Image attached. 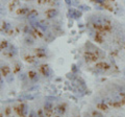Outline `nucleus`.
<instances>
[{"label":"nucleus","instance_id":"19","mask_svg":"<svg viewBox=\"0 0 125 117\" xmlns=\"http://www.w3.org/2000/svg\"><path fill=\"white\" fill-rule=\"evenodd\" d=\"M66 2L67 3H70V0H66Z\"/></svg>","mask_w":125,"mask_h":117},{"label":"nucleus","instance_id":"5","mask_svg":"<svg viewBox=\"0 0 125 117\" xmlns=\"http://www.w3.org/2000/svg\"><path fill=\"white\" fill-rule=\"evenodd\" d=\"M35 52H36V58H45L46 57V51L44 49H42V48H36V49H35Z\"/></svg>","mask_w":125,"mask_h":117},{"label":"nucleus","instance_id":"20","mask_svg":"<svg viewBox=\"0 0 125 117\" xmlns=\"http://www.w3.org/2000/svg\"><path fill=\"white\" fill-rule=\"evenodd\" d=\"M1 76H2V74L0 73V82H1Z\"/></svg>","mask_w":125,"mask_h":117},{"label":"nucleus","instance_id":"21","mask_svg":"<svg viewBox=\"0 0 125 117\" xmlns=\"http://www.w3.org/2000/svg\"><path fill=\"white\" fill-rule=\"evenodd\" d=\"M0 117H3V115H2V114H0Z\"/></svg>","mask_w":125,"mask_h":117},{"label":"nucleus","instance_id":"7","mask_svg":"<svg viewBox=\"0 0 125 117\" xmlns=\"http://www.w3.org/2000/svg\"><path fill=\"white\" fill-rule=\"evenodd\" d=\"M29 9L28 7H22V9H19V10H17V15H27L28 14V12H29Z\"/></svg>","mask_w":125,"mask_h":117},{"label":"nucleus","instance_id":"8","mask_svg":"<svg viewBox=\"0 0 125 117\" xmlns=\"http://www.w3.org/2000/svg\"><path fill=\"white\" fill-rule=\"evenodd\" d=\"M24 60L26 61L27 63H30V64H33L36 62V58L32 57V55H29V54H26L24 57Z\"/></svg>","mask_w":125,"mask_h":117},{"label":"nucleus","instance_id":"17","mask_svg":"<svg viewBox=\"0 0 125 117\" xmlns=\"http://www.w3.org/2000/svg\"><path fill=\"white\" fill-rule=\"evenodd\" d=\"M10 113V108H6V115H9Z\"/></svg>","mask_w":125,"mask_h":117},{"label":"nucleus","instance_id":"1","mask_svg":"<svg viewBox=\"0 0 125 117\" xmlns=\"http://www.w3.org/2000/svg\"><path fill=\"white\" fill-rule=\"evenodd\" d=\"M14 110L17 112V114L20 117H26L27 116V107L24 103H20L19 106H16Z\"/></svg>","mask_w":125,"mask_h":117},{"label":"nucleus","instance_id":"22","mask_svg":"<svg viewBox=\"0 0 125 117\" xmlns=\"http://www.w3.org/2000/svg\"><path fill=\"white\" fill-rule=\"evenodd\" d=\"M124 74H125V70H124Z\"/></svg>","mask_w":125,"mask_h":117},{"label":"nucleus","instance_id":"2","mask_svg":"<svg viewBox=\"0 0 125 117\" xmlns=\"http://www.w3.org/2000/svg\"><path fill=\"white\" fill-rule=\"evenodd\" d=\"M44 113H45L46 117H51L52 114H53V108H52V105L50 102H46L45 106H44Z\"/></svg>","mask_w":125,"mask_h":117},{"label":"nucleus","instance_id":"10","mask_svg":"<svg viewBox=\"0 0 125 117\" xmlns=\"http://www.w3.org/2000/svg\"><path fill=\"white\" fill-rule=\"evenodd\" d=\"M96 68L104 70V69H108V65H107V64H105V63H99V64L96 65Z\"/></svg>","mask_w":125,"mask_h":117},{"label":"nucleus","instance_id":"13","mask_svg":"<svg viewBox=\"0 0 125 117\" xmlns=\"http://www.w3.org/2000/svg\"><path fill=\"white\" fill-rule=\"evenodd\" d=\"M9 23H7V22H3V23H2V27H1V30L2 31H5V33H6V31L7 30H9Z\"/></svg>","mask_w":125,"mask_h":117},{"label":"nucleus","instance_id":"16","mask_svg":"<svg viewBox=\"0 0 125 117\" xmlns=\"http://www.w3.org/2000/svg\"><path fill=\"white\" fill-rule=\"evenodd\" d=\"M47 3H49V4H54V3H55V0H47Z\"/></svg>","mask_w":125,"mask_h":117},{"label":"nucleus","instance_id":"4","mask_svg":"<svg viewBox=\"0 0 125 117\" xmlns=\"http://www.w3.org/2000/svg\"><path fill=\"white\" fill-rule=\"evenodd\" d=\"M40 72L43 74L44 76H49V73H50V69H49L48 65H41L40 66Z\"/></svg>","mask_w":125,"mask_h":117},{"label":"nucleus","instance_id":"6","mask_svg":"<svg viewBox=\"0 0 125 117\" xmlns=\"http://www.w3.org/2000/svg\"><path fill=\"white\" fill-rule=\"evenodd\" d=\"M10 73V69L9 66H2L1 67V74L2 76H7Z\"/></svg>","mask_w":125,"mask_h":117},{"label":"nucleus","instance_id":"9","mask_svg":"<svg viewBox=\"0 0 125 117\" xmlns=\"http://www.w3.org/2000/svg\"><path fill=\"white\" fill-rule=\"evenodd\" d=\"M38 16V12H36V10H30L29 12H28V14L26 15V17L27 18H33V17H36Z\"/></svg>","mask_w":125,"mask_h":117},{"label":"nucleus","instance_id":"11","mask_svg":"<svg viewBox=\"0 0 125 117\" xmlns=\"http://www.w3.org/2000/svg\"><path fill=\"white\" fill-rule=\"evenodd\" d=\"M28 78L30 79H36L38 78V73H36V71H29V72H28Z\"/></svg>","mask_w":125,"mask_h":117},{"label":"nucleus","instance_id":"12","mask_svg":"<svg viewBox=\"0 0 125 117\" xmlns=\"http://www.w3.org/2000/svg\"><path fill=\"white\" fill-rule=\"evenodd\" d=\"M9 47V43H7V41H2L1 44H0V50H5Z\"/></svg>","mask_w":125,"mask_h":117},{"label":"nucleus","instance_id":"14","mask_svg":"<svg viewBox=\"0 0 125 117\" xmlns=\"http://www.w3.org/2000/svg\"><path fill=\"white\" fill-rule=\"evenodd\" d=\"M93 116L94 117H103L102 114H100L99 112H97V111H93Z\"/></svg>","mask_w":125,"mask_h":117},{"label":"nucleus","instance_id":"3","mask_svg":"<svg viewBox=\"0 0 125 117\" xmlns=\"http://www.w3.org/2000/svg\"><path fill=\"white\" fill-rule=\"evenodd\" d=\"M45 15H46V18H48V19L54 18L57 15V10L56 9H49V10H46Z\"/></svg>","mask_w":125,"mask_h":117},{"label":"nucleus","instance_id":"18","mask_svg":"<svg viewBox=\"0 0 125 117\" xmlns=\"http://www.w3.org/2000/svg\"><path fill=\"white\" fill-rule=\"evenodd\" d=\"M29 117H36V115H35V113H31L30 115H29Z\"/></svg>","mask_w":125,"mask_h":117},{"label":"nucleus","instance_id":"15","mask_svg":"<svg viewBox=\"0 0 125 117\" xmlns=\"http://www.w3.org/2000/svg\"><path fill=\"white\" fill-rule=\"evenodd\" d=\"M20 66H19V64H16V65H15V69H14V71H15V72L16 73H17V72H19V70H20Z\"/></svg>","mask_w":125,"mask_h":117}]
</instances>
